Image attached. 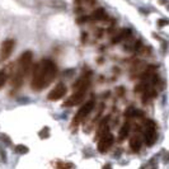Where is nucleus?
Listing matches in <instances>:
<instances>
[{"label":"nucleus","instance_id":"7","mask_svg":"<svg viewBox=\"0 0 169 169\" xmlns=\"http://www.w3.org/2000/svg\"><path fill=\"white\" fill-rule=\"evenodd\" d=\"M113 141H115V137L111 134H106L103 136H100L99 141H98V151L99 153H106L112 146Z\"/></svg>","mask_w":169,"mask_h":169},{"label":"nucleus","instance_id":"19","mask_svg":"<svg viewBox=\"0 0 169 169\" xmlns=\"http://www.w3.org/2000/svg\"><path fill=\"white\" fill-rule=\"evenodd\" d=\"M169 23V20L168 19H159V20H158V26H159L160 28L161 27H164V26H167Z\"/></svg>","mask_w":169,"mask_h":169},{"label":"nucleus","instance_id":"13","mask_svg":"<svg viewBox=\"0 0 169 169\" xmlns=\"http://www.w3.org/2000/svg\"><path fill=\"white\" fill-rule=\"evenodd\" d=\"M108 118H109V117H107L106 120H103V122L100 123L99 130H98V136H103V135H106L107 131H108V125H107V122H108Z\"/></svg>","mask_w":169,"mask_h":169},{"label":"nucleus","instance_id":"20","mask_svg":"<svg viewBox=\"0 0 169 169\" xmlns=\"http://www.w3.org/2000/svg\"><path fill=\"white\" fill-rule=\"evenodd\" d=\"M87 20H89V17H81V18H78V23H84Z\"/></svg>","mask_w":169,"mask_h":169},{"label":"nucleus","instance_id":"18","mask_svg":"<svg viewBox=\"0 0 169 169\" xmlns=\"http://www.w3.org/2000/svg\"><path fill=\"white\" fill-rule=\"evenodd\" d=\"M0 140H2V141H4L5 144H7V145H10V144H12V141H10V140H9V137L7 136V135H4V134H2V135H0Z\"/></svg>","mask_w":169,"mask_h":169},{"label":"nucleus","instance_id":"12","mask_svg":"<svg viewBox=\"0 0 169 169\" xmlns=\"http://www.w3.org/2000/svg\"><path fill=\"white\" fill-rule=\"evenodd\" d=\"M128 132H130V125H128V123H125V125L121 127L120 134H118V140H120V141H122L123 139H126V136L128 135Z\"/></svg>","mask_w":169,"mask_h":169},{"label":"nucleus","instance_id":"9","mask_svg":"<svg viewBox=\"0 0 169 169\" xmlns=\"http://www.w3.org/2000/svg\"><path fill=\"white\" fill-rule=\"evenodd\" d=\"M141 145H143V137L140 136V135H134V136L130 139V146H131V149L137 151L140 148H141Z\"/></svg>","mask_w":169,"mask_h":169},{"label":"nucleus","instance_id":"8","mask_svg":"<svg viewBox=\"0 0 169 169\" xmlns=\"http://www.w3.org/2000/svg\"><path fill=\"white\" fill-rule=\"evenodd\" d=\"M84 93L85 92H75L66 102H64V107H71V106H76L79 103H81L84 99Z\"/></svg>","mask_w":169,"mask_h":169},{"label":"nucleus","instance_id":"1","mask_svg":"<svg viewBox=\"0 0 169 169\" xmlns=\"http://www.w3.org/2000/svg\"><path fill=\"white\" fill-rule=\"evenodd\" d=\"M56 72H57V67L51 60H42L33 69V78L31 83L32 89L36 92L45 89L55 79Z\"/></svg>","mask_w":169,"mask_h":169},{"label":"nucleus","instance_id":"2","mask_svg":"<svg viewBox=\"0 0 169 169\" xmlns=\"http://www.w3.org/2000/svg\"><path fill=\"white\" fill-rule=\"evenodd\" d=\"M144 137H145V144L148 146L154 145L156 141V125L154 121L146 120L145 121V128H144Z\"/></svg>","mask_w":169,"mask_h":169},{"label":"nucleus","instance_id":"16","mask_svg":"<svg viewBox=\"0 0 169 169\" xmlns=\"http://www.w3.org/2000/svg\"><path fill=\"white\" fill-rule=\"evenodd\" d=\"M7 79H8L7 72H5V71H0V89H2L4 87V84L7 83Z\"/></svg>","mask_w":169,"mask_h":169},{"label":"nucleus","instance_id":"15","mask_svg":"<svg viewBox=\"0 0 169 169\" xmlns=\"http://www.w3.org/2000/svg\"><path fill=\"white\" fill-rule=\"evenodd\" d=\"M15 151L18 154H27L28 153V148L26 145H17L15 146Z\"/></svg>","mask_w":169,"mask_h":169},{"label":"nucleus","instance_id":"6","mask_svg":"<svg viewBox=\"0 0 169 169\" xmlns=\"http://www.w3.org/2000/svg\"><path fill=\"white\" fill-rule=\"evenodd\" d=\"M66 92H67V89H66V87H65V84H63V83H59L57 85H56L51 92L48 93V95H47V99L48 100H59V99H61L64 97V95L66 94Z\"/></svg>","mask_w":169,"mask_h":169},{"label":"nucleus","instance_id":"3","mask_svg":"<svg viewBox=\"0 0 169 169\" xmlns=\"http://www.w3.org/2000/svg\"><path fill=\"white\" fill-rule=\"evenodd\" d=\"M32 57L33 54L31 51H26L19 59V67L18 69L23 72V75L27 76L31 72V65H32Z\"/></svg>","mask_w":169,"mask_h":169},{"label":"nucleus","instance_id":"22","mask_svg":"<svg viewBox=\"0 0 169 169\" xmlns=\"http://www.w3.org/2000/svg\"><path fill=\"white\" fill-rule=\"evenodd\" d=\"M102 169H112V165H111V164H106Z\"/></svg>","mask_w":169,"mask_h":169},{"label":"nucleus","instance_id":"10","mask_svg":"<svg viewBox=\"0 0 169 169\" xmlns=\"http://www.w3.org/2000/svg\"><path fill=\"white\" fill-rule=\"evenodd\" d=\"M131 35V31L130 29H122L118 35H116L113 38H112V43H118V42H121L122 39H125V38H128Z\"/></svg>","mask_w":169,"mask_h":169},{"label":"nucleus","instance_id":"4","mask_svg":"<svg viewBox=\"0 0 169 169\" xmlns=\"http://www.w3.org/2000/svg\"><path fill=\"white\" fill-rule=\"evenodd\" d=\"M94 108V102L93 100H89L88 103H85L80 109L78 111V113H76V116L74 117V121H72V123L74 125H78V123H80L84 118H85L89 113L92 112V109Z\"/></svg>","mask_w":169,"mask_h":169},{"label":"nucleus","instance_id":"17","mask_svg":"<svg viewBox=\"0 0 169 169\" xmlns=\"http://www.w3.org/2000/svg\"><path fill=\"white\" fill-rule=\"evenodd\" d=\"M39 137L41 139H47L48 137V135H50V130H48V127H43L41 131H39Z\"/></svg>","mask_w":169,"mask_h":169},{"label":"nucleus","instance_id":"11","mask_svg":"<svg viewBox=\"0 0 169 169\" xmlns=\"http://www.w3.org/2000/svg\"><path fill=\"white\" fill-rule=\"evenodd\" d=\"M106 18H107L106 12H104V9H102V8L94 10V12L92 13V15L89 17V19L91 20H102V19H106Z\"/></svg>","mask_w":169,"mask_h":169},{"label":"nucleus","instance_id":"21","mask_svg":"<svg viewBox=\"0 0 169 169\" xmlns=\"http://www.w3.org/2000/svg\"><path fill=\"white\" fill-rule=\"evenodd\" d=\"M84 3H85L88 7H92V5L95 4V0H84Z\"/></svg>","mask_w":169,"mask_h":169},{"label":"nucleus","instance_id":"14","mask_svg":"<svg viewBox=\"0 0 169 169\" xmlns=\"http://www.w3.org/2000/svg\"><path fill=\"white\" fill-rule=\"evenodd\" d=\"M125 116L126 117H136V116H143V112L137 111L136 108H134V107H130L126 112H125Z\"/></svg>","mask_w":169,"mask_h":169},{"label":"nucleus","instance_id":"5","mask_svg":"<svg viewBox=\"0 0 169 169\" xmlns=\"http://www.w3.org/2000/svg\"><path fill=\"white\" fill-rule=\"evenodd\" d=\"M14 39H5L3 42L2 47H0V60H7L10 55H12L13 50H14Z\"/></svg>","mask_w":169,"mask_h":169}]
</instances>
